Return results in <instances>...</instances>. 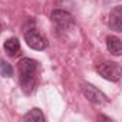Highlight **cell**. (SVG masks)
<instances>
[{"mask_svg":"<svg viewBox=\"0 0 122 122\" xmlns=\"http://www.w3.org/2000/svg\"><path fill=\"white\" fill-rule=\"evenodd\" d=\"M23 121H26V122H45L46 118L39 108H33L26 115H23Z\"/></svg>","mask_w":122,"mask_h":122,"instance_id":"obj_9","label":"cell"},{"mask_svg":"<svg viewBox=\"0 0 122 122\" xmlns=\"http://www.w3.org/2000/svg\"><path fill=\"white\" fill-rule=\"evenodd\" d=\"M0 32H2V23H0Z\"/></svg>","mask_w":122,"mask_h":122,"instance_id":"obj_11","label":"cell"},{"mask_svg":"<svg viewBox=\"0 0 122 122\" xmlns=\"http://www.w3.org/2000/svg\"><path fill=\"white\" fill-rule=\"evenodd\" d=\"M106 47L113 56L122 55V43H121V39L116 36H108L106 37Z\"/></svg>","mask_w":122,"mask_h":122,"instance_id":"obj_7","label":"cell"},{"mask_svg":"<svg viewBox=\"0 0 122 122\" xmlns=\"http://www.w3.org/2000/svg\"><path fill=\"white\" fill-rule=\"evenodd\" d=\"M81 89H82L83 96H85L89 102H92L93 105H105V103L109 102L108 96H106L102 91H99L96 86H93L92 83H86V82H85V83L81 85Z\"/></svg>","mask_w":122,"mask_h":122,"instance_id":"obj_3","label":"cell"},{"mask_svg":"<svg viewBox=\"0 0 122 122\" xmlns=\"http://www.w3.org/2000/svg\"><path fill=\"white\" fill-rule=\"evenodd\" d=\"M3 47H5V50H6V53H7L9 56H16V55L20 52V42H19L17 37L13 36V37H9V39L5 42Z\"/></svg>","mask_w":122,"mask_h":122,"instance_id":"obj_8","label":"cell"},{"mask_svg":"<svg viewBox=\"0 0 122 122\" xmlns=\"http://www.w3.org/2000/svg\"><path fill=\"white\" fill-rule=\"evenodd\" d=\"M39 63L32 57H22L17 62V72H19V83L22 91L26 95L33 93L36 88V73H37Z\"/></svg>","mask_w":122,"mask_h":122,"instance_id":"obj_1","label":"cell"},{"mask_svg":"<svg viewBox=\"0 0 122 122\" xmlns=\"http://www.w3.org/2000/svg\"><path fill=\"white\" fill-rule=\"evenodd\" d=\"M0 75L3 78H12L13 76V66L5 60L3 57H0Z\"/></svg>","mask_w":122,"mask_h":122,"instance_id":"obj_10","label":"cell"},{"mask_svg":"<svg viewBox=\"0 0 122 122\" xmlns=\"http://www.w3.org/2000/svg\"><path fill=\"white\" fill-rule=\"evenodd\" d=\"M111 30L119 33L122 32V6H115L109 13V22H108Z\"/></svg>","mask_w":122,"mask_h":122,"instance_id":"obj_6","label":"cell"},{"mask_svg":"<svg viewBox=\"0 0 122 122\" xmlns=\"http://www.w3.org/2000/svg\"><path fill=\"white\" fill-rule=\"evenodd\" d=\"M96 72L111 82H118L121 79V65L116 62H103L96 66Z\"/></svg>","mask_w":122,"mask_h":122,"instance_id":"obj_4","label":"cell"},{"mask_svg":"<svg viewBox=\"0 0 122 122\" xmlns=\"http://www.w3.org/2000/svg\"><path fill=\"white\" fill-rule=\"evenodd\" d=\"M25 40H26L27 46L30 49H35V50H45L49 46L47 39L36 27L26 29V32H25Z\"/></svg>","mask_w":122,"mask_h":122,"instance_id":"obj_2","label":"cell"},{"mask_svg":"<svg viewBox=\"0 0 122 122\" xmlns=\"http://www.w3.org/2000/svg\"><path fill=\"white\" fill-rule=\"evenodd\" d=\"M50 20L52 23L59 29V30H68L72 25H73V16L66 12V10H62V9H55L52 13H50Z\"/></svg>","mask_w":122,"mask_h":122,"instance_id":"obj_5","label":"cell"}]
</instances>
